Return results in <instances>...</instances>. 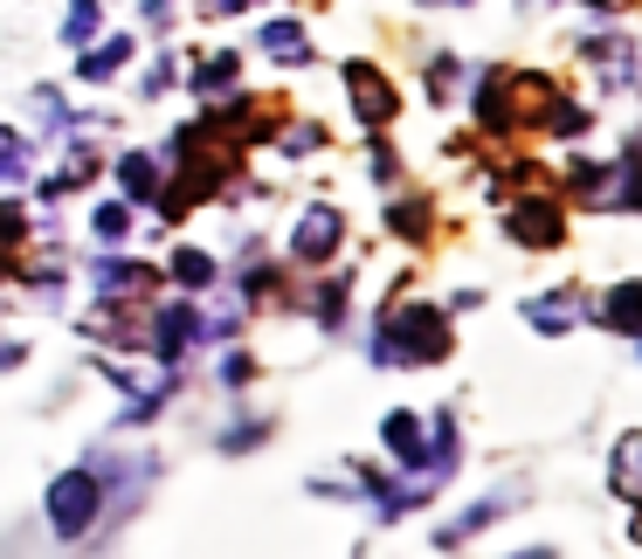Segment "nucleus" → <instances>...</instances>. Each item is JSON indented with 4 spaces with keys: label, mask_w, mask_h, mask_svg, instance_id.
<instances>
[{
    "label": "nucleus",
    "mask_w": 642,
    "mask_h": 559,
    "mask_svg": "<svg viewBox=\"0 0 642 559\" xmlns=\"http://www.w3.org/2000/svg\"><path fill=\"white\" fill-rule=\"evenodd\" d=\"M263 48H270L276 63H312V42H304L297 21H270V29H263Z\"/></svg>",
    "instance_id": "nucleus-9"
},
{
    "label": "nucleus",
    "mask_w": 642,
    "mask_h": 559,
    "mask_svg": "<svg viewBox=\"0 0 642 559\" xmlns=\"http://www.w3.org/2000/svg\"><path fill=\"white\" fill-rule=\"evenodd\" d=\"M97 35V0H69V21H63V42L69 48H84Z\"/></svg>",
    "instance_id": "nucleus-11"
},
{
    "label": "nucleus",
    "mask_w": 642,
    "mask_h": 559,
    "mask_svg": "<svg viewBox=\"0 0 642 559\" xmlns=\"http://www.w3.org/2000/svg\"><path fill=\"white\" fill-rule=\"evenodd\" d=\"M21 173H29V145L0 132V180H21Z\"/></svg>",
    "instance_id": "nucleus-17"
},
{
    "label": "nucleus",
    "mask_w": 642,
    "mask_h": 559,
    "mask_svg": "<svg viewBox=\"0 0 642 559\" xmlns=\"http://www.w3.org/2000/svg\"><path fill=\"white\" fill-rule=\"evenodd\" d=\"M504 228L519 242H559V208L553 200H519V208L504 215Z\"/></svg>",
    "instance_id": "nucleus-5"
},
{
    "label": "nucleus",
    "mask_w": 642,
    "mask_h": 559,
    "mask_svg": "<svg viewBox=\"0 0 642 559\" xmlns=\"http://www.w3.org/2000/svg\"><path fill=\"white\" fill-rule=\"evenodd\" d=\"M331 249H339V215H331V208H312V215L297 221V235H291V256H297V263H325Z\"/></svg>",
    "instance_id": "nucleus-3"
},
{
    "label": "nucleus",
    "mask_w": 642,
    "mask_h": 559,
    "mask_svg": "<svg viewBox=\"0 0 642 559\" xmlns=\"http://www.w3.org/2000/svg\"><path fill=\"white\" fill-rule=\"evenodd\" d=\"M532 325H538V332H567V311H559L553 297H538L532 304Z\"/></svg>",
    "instance_id": "nucleus-19"
},
{
    "label": "nucleus",
    "mask_w": 642,
    "mask_h": 559,
    "mask_svg": "<svg viewBox=\"0 0 642 559\" xmlns=\"http://www.w3.org/2000/svg\"><path fill=\"white\" fill-rule=\"evenodd\" d=\"M614 208H629V215H642V166H629L622 180H614Z\"/></svg>",
    "instance_id": "nucleus-18"
},
{
    "label": "nucleus",
    "mask_w": 642,
    "mask_h": 559,
    "mask_svg": "<svg viewBox=\"0 0 642 559\" xmlns=\"http://www.w3.org/2000/svg\"><path fill=\"white\" fill-rule=\"evenodd\" d=\"M380 436H388V449L401 456V463H422V428H415V415H388V421H380Z\"/></svg>",
    "instance_id": "nucleus-10"
},
{
    "label": "nucleus",
    "mask_w": 642,
    "mask_h": 559,
    "mask_svg": "<svg viewBox=\"0 0 642 559\" xmlns=\"http://www.w3.org/2000/svg\"><path fill=\"white\" fill-rule=\"evenodd\" d=\"M124 56H132V42H105V48H90V56H84V76H90V84H105V76H111Z\"/></svg>",
    "instance_id": "nucleus-12"
},
{
    "label": "nucleus",
    "mask_w": 642,
    "mask_h": 559,
    "mask_svg": "<svg viewBox=\"0 0 642 559\" xmlns=\"http://www.w3.org/2000/svg\"><path fill=\"white\" fill-rule=\"evenodd\" d=\"M97 235H124V208H111V200H105V208H97Z\"/></svg>",
    "instance_id": "nucleus-21"
},
{
    "label": "nucleus",
    "mask_w": 642,
    "mask_h": 559,
    "mask_svg": "<svg viewBox=\"0 0 642 559\" xmlns=\"http://www.w3.org/2000/svg\"><path fill=\"white\" fill-rule=\"evenodd\" d=\"M194 84H200V97H221L228 84H236V56H215V63H200V76H194Z\"/></svg>",
    "instance_id": "nucleus-14"
},
{
    "label": "nucleus",
    "mask_w": 642,
    "mask_h": 559,
    "mask_svg": "<svg viewBox=\"0 0 642 559\" xmlns=\"http://www.w3.org/2000/svg\"><path fill=\"white\" fill-rule=\"evenodd\" d=\"M242 8V0H208V14H236Z\"/></svg>",
    "instance_id": "nucleus-22"
},
{
    "label": "nucleus",
    "mask_w": 642,
    "mask_h": 559,
    "mask_svg": "<svg viewBox=\"0 0 642 559\" xmlns=\"http://www.w3.org/2000/svg\"><path fill=\"white\" fill-rule=\"evenodd\" d=\"M194 332H200V318L187 311V304H166V311H160V325H152V346H160V360L173 366V360H179V346H187Z\"/></svg>",
    "instance_id": "nucleus-6"
},
{
    "label": "nucleus",
    "mask_w": 642,
    "mask_h": 559,
    "mask_svg": "<svg viewBox=\"0 0 642 559\" xmlns=\"http://www.w3.org/2000/svg\"><path fill=\"white\" fill-rule=\"evenodd\" d=\"M249 373H255L249 352H228V360H221V380H228V387H249Z\"/></svg>",
    "instance_id": "nucleus-20"
},
{
    "label": "nucleus",
    "mask_w": 642,
    "mask_h": 559,
    "mask_svg": "<svg viewBox=\"0 0 642 559\" xmlns=\"http://www.w3.org/2000/svg\"><path fill=\"white\" fill-rule=\"evenodd\" d=\"M173 276H179V284H215V263L208 256H200V249H179V256H173Z\"/></svg>",
    "instance_id": "nucleus-13"
},
{
    "label": "nucleus",
    "mask_w": 642,
    "mask_h": 559,
    "mask_svg": "<svg viewBox=\"0 0 642 559\" xmlns=\"http://www.w3.org/2000/svg\"><path fill=\"white\" fill-rule=\"evenodd\" d=\"M388 228H394V235H422L428 208H422V200H401V208H388Z\"/></svg>",
    "instance_id": "nucleus-15"
},
{
    "label": "nucleus",
    "mask_w": 642,
    "mask_h": 559,
    "mask_svg": "<svg viewBox=\"0 0 642 559\" xmlns=\"http://www.w3.org/2000/svg\"><path fill=\"white\" fill-rule=\"evenodd\" d=\"M97 504H105V484H97L90 470H69L48 484V525H56V539H84Z\"/></svg>",
    "instance_id": "nucleus-2"
},
{
    "label": "nucleus",
    "mask_w": 642,
    "mask_h": 559,
    "mask_svg": "<svg viewBox=\"0 0 642 559\" xmlns=\"http://www.w3.org/2000/svg\"><path fill=\"white\" fill-rule=\"evenodd\" d=\"M601 325H614V332H642V284H614L601 297Z\"/></svg>",
    "instance_id": "nucleus-7"
},
{
    "label": "nucleus",
    "mask_w": 642,
    "mask_h": 559,
    "mask_svg": "<svg viewBox=\"0 0 642 559\" xmlns=\"http://www.w3.org/2000/svg\"><path fill=\"white\" fill-rule=\"evenodd\" d=\"M118 180H124V194H132V200H152V208H160V173H152L145 152H124V160H118Z\"/></svg>",
    "instance_id": "nucleus-8"
},
{
    "label": "nucleus",
    "mask_w": 642,
    "mask_h": 559,
    "mask_svg": "<svg viewBox=\"0 0 642 559\" xmlns=\"http://www.w3.org/2000/svg\"><path fill=\"white\" fill-rule=\"evenodd\" d=\"M97 284H105V291H139V284H152V276L132 270V263H105V270H97Z\"/></svg>",
    "instance_id": "nucleus-16"
},
{
    "label": "nucleus",
    "mask_w": 642,
    "mask_h": 559,
    "mask_svg": "<svg viewBox=\"0 0 642 559\" xmlns=\"http://www.w3.org/2000/svg\"><path fill=\"white\" fill-rule=\"evenodd\" d=\"M380 366H428V360H443L449 352V325L443 311H422V304H407V311H394L388 325H380Z\"/></svg>",
    "instance_id": "nucleus-1"
},
{
    "label": "nucleus",
    "mask_w": 642,
    "mask_h": 559,
    "mask_svg": "<svg viewBox=\"0 0 642 559\" xmlns=\"http://www.w3.org/2000/svg\"><path fill=\"white\" fill-rule=\"evenodd\" d=\"M346 84H352V105H359V118H367V124L394 118V90L380 84V69H373V63H352V69H346Z\"/></svg>",
    "instance_id": "nucleus-4"
}]
</instances>
